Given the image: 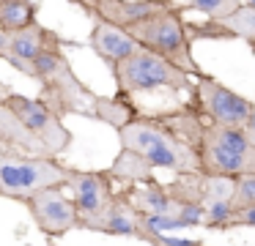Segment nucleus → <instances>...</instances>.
I'll return each mask as SVG.
<instances>
[{
  "label": "nucleus",
  "instance_id": "obj_1",
  "mask_svg": "<svg viewBox=\"0 0 255 246\" xmlns=\"http://www.w3.org/2000/svg\"><path fill=\"white\" fill-rule=\"evenodd\" d=\"M203 131V115L192 104L162 115H137L132 123L118 129L121 153L107 175L140 186L154 183V169H170L176 178L200 172Z\"/></svg>",
  "mask_w": 255,
  "mask_h": 246
},
{
  "label": "nucleus",
  "instance_id": "obj_2",
  "mask_svg": "<svg viewBox=\"0 0 255 246\" xmlns=\"http://www.w3.org/2000/svg\"><path fill=\"white\" fill-rule=\"evenodd\" d=\"M30 77L41 82L39 101H44L61 120L63 115L94 118V104L99 96L80 82V77L72 71L69 58L63 55V49H52V52L39 55L30 66Z\"/></svg>",
  "mask_w": 255,
  "mask_h": 246
},
{
  "label": "nucleus",
  "instance_id": "obj_3",
  "mask_svg": "<svg viewBox=\"0 0 255 246\" xmlns=\"http://www.w3.org/2000/svg\"><path fill=\"white\" fill-rule=\"evenodd\" d=\"M200 175L206 178H242L255 175V142L247 129L206 123L200 142Z\"/></svg>",
  "mask_w": 255,
  "mask_h": 246
},
{
  "label": "nucleus",
  "instance_id": "obj_4",
  "mask_svg": "<svg viewBox=\"0 0 255 246\" xmlns=\"http://www.w3.org/2000/svg\"><path fill=\"white\" fill-rule=\"evenodd\" d=\"M134 36V41L143 49L159 55V58L170 60L176 69H181L184 74L195 77V80H203L206 71L195 63L192 55V38L187 30V19L181 16V11L176 8V3L167 11H162L159 16L137 25L134 30H129Z\"/></svg>",
  "mask_w": 255,
  "mask_h": 246
},
{
  "label": "nucleus",
  "instance_id": "obj_5",
  "mask_svg": "<svg viewBox=\"0 0 255 246\" xmlns=\"http://www.w3.org/2000/svg\"><path fill=\"white\" fill-rule=\"evenodd\" d=\"M113 77L121 96H137V93H154V90H173V93H189L195 96L192 77L159 55L140 47L132 58L113 66Z\"/></svg>",
  "mask_w": 255,
  "mask_h": 246
},
{
  "label": "nucleus",
  "instance_id": "obj_6",
  "mask_svg": "<svg viewBox=\"0 0 255 246\" xmlns=\"http://www.w3.org/2000/svg\"><path fill=\"white\" fill-rule=\"evenodd\" d=\"M72 172L74 169L58 164L55 159H33L0 151V197L28 202L39 191L69 186Z\"/></svg>",
  "mask_w": 255,
  "mask_h": 246
},
{
  "label": "nucleus",
  "instance_id": "obj_7",
  "mask_svg": "<svg viewBox=\"0 0 255 246\" xmlns=\"http://www.w3.org/2000/svg\"><path fill=\"white\" fill-rule=\"evenodd\" d=\"M192 104L209 123L214 126H231V129H250L255 120V101L239 96L220 80L206 74L203 80L195 82V96Z\"/></svg>",
  "mask_w": 255,
  "mask_h": 246
},
{
  "label": "nucleus",
  "instance_id": "obj_8",
  "mask_svg": "<svg viewBox=\"0 0 255 246\" xmlns=\"http://www.w3.org/2000/svg\"><path fill=\"white\" fill-rule=\"evenodd\" d=\"M6 107L14 109V115L39 137V142L47 148L50 156H58V153H63L69 145H72V131L63 126V120L58 118L44 101L14 93V96L6 101Z\"/></svg>",
  "mask_w": 255,
  "mask_h": 246
},
{
  "label": "nucleus",
  "instance_id": "obj_9",
  "mask_svg": "<svg viewBox=\"0 0 255 246\" xmlns=\"http://www.w3.org/2000/svg\"><path fill=\"white\" fill-rule=\"evenodd\" d=\"M77 227L105 233V235H127V238H140V241L154 244V233L145 224V216L129 202V197L124 191L113 197V202L102 213H96L91 219H80Z\"/></svg>",
  "mask_w": 255,
  "mask_h": 246
},
{
  "label": "nucleus",
  "instance_id": "obj_10",
  "mask_svg": "<svg viewBox=\"0 0 255 246\" xmlns=\"http://www.w3.org/2000/svg\"><path fill=\"white\" fill-rule=\"evenodd\" d=\"M28 211L33 216L36 227L50 238H61L69 230H74L80 224V211L74 205L72 197L61 194V189H47L33 194L28 202Z\"/></svg>",
  "mask_w": 255,
  "mask_h": 246
},
{
  "label": "nucleus",
  "instance_id": "obj_11",
  "mask_svg": "<svg viewBox=\"0 0 255 246\" xmlns=\"http://www.w3.org/2000/svg\"><path fill=\"white\" fill-rule=\"evenodd\" d=\"M61 44L63 41H61L58 33H52V30H47L44 25L33 22L30 27H22V30L8 33L6 49H3L0 58L6 60V63H11L14 69H19L22 74L30 77V66H33V60L39 58V55H44V52L61 49Z\"/></svg>",
  "mask_w": 255,
  "mask_h": 246
},
{
  "label": "nucleus",
  "instance_id": "obj_12",
  "mask_svg": "<svg viewBox=\"0 0 255 246\" xmlns=\"http://www.w3.org/2000/svg\"><path fill=\"white\" fill-rule=\"evenodd\" d=\"M173 3L167 0H96V3H83L85 11L96 14L99 22L116 25L121 30H134L137 25L159 16Z\"/></svg>",
  "mask_w": 255,
  "mask_h": 246
},
{
  "label": "nucleus",
  "instance_id": "obj_13",
  "mask_svg": "<svg viewBox=\"0 0 255 246\" xmlns=\"http://www.w3.org/2000/svg\"><path fill=\"white\" fill-rule=\"evenodd\" d=\"M69 189H72V200L80 211V219H91L102 213L116 197L113 194V178L107 172H99V169H94V172L74 169Z\"/></svg>",
  "mask_w": 255,
  "mask_h": 246
},
{
  "label": "nucleus",
  "instance_id": "obj_14",
  "mask_svg": "<svg viewBox=\"0 0 255 246\" xmlns=\"http://www.w3.org/2000/svg\"><path fill=\"white\" fill-rule=\"evenodd\" d=\"M91 47L99 55L102 60H107L110 66L121 63V60L132 58L140 49V44L134 41V36L129 30H121L116 25H107V22L96 19L94 30H91Z\"/></svg>",
  "mask_w": 255,
  "mask_h": 246
},
{
  "label": "nucleus",
  "instance_id": "obj_15",
  "mask_svg": "<svg viewBox=\"0 0 255 246\" xmlns=\"http://www.w3.org/2000/svg\"><path fill=\"white\" fill-rule=\"evenodd\" d=\"M124 194H127L129 202H132V205L137 208L143 216H148V219L151 216H176V213L184 208L181 202L167 191V186L159 183V180L132 186V189H127Z\"/></svg>",
  "mask_w": 255,
  "mask_h": 246
},
{
  "label": "nucleus",
  "instance_id": "obj_16",
  "mask_svg": "<svg viewBox=\"0 0 255 246\" xmlns=\"http://www.w3.org/2000/svg\"><path fill=\"white\" fill-rule=\"evenodd\" d=\"M94 118L105 120V123L116 126V129H124L127 123H132L134 118H137V112H134L132 101H129V96H99L94 104Z\"/></svg>",
  "mask_w": 255,
  "mask_h": 246
},
{
  "label": "nucleus",
  "instance_id": "obj_17",
  "mask_svg": "<svg viewBox=\"0 0 255 246\" xmlns=\"http://www.w3.org/2000/svg\"><path fill=\"white\" fill-rule=\"evenodd\" d=\"M36 22V5L28 0H0V30L14 33Z\"/></svg>",
  "mask_w": 255,
  "mask_h": 246
},
{
  "label": "nucleus",
  "instance_id": "obj_18",
  "mask_svg": "<svg viewBox=\"0 0 255 246\" xmlns=\"http://www.w3.org/2000/svg\"><path fill=\"white\" fill-rule=\"evenodd\" d=\"M222 27H225L233 38H242V41H247L250 47L255 49V8L247 0H242V5H239L228 19H222Z\"/></svg>",
  "mask_w": 255,
  "mask_h": 246
},
{
  "label": "nucleus",
  "instance_id": "obj_19",
  "mask_svg": "<svg viewBox=\"0 0 255 246\" xmlns=\"http://www.w3.org/2000/svg\"><path fill=\"white\" fill-rule=\"evenodd\" d=\"M242 5V0H189V3H176V8L181 11H200V14H206L209 19H228V16L233 14V11Z\"/></svg>",
  "mask_w": 255,
  "mask_h": 246
},
{
  "label": "nucleus",
  "instance_id": "obj_20",
  "mask_svg": "<svg viewBox=\"0 0 255 246\" xmlns=\"http://www.w3.org/2000/svg\"><path fill=\"white\" fill-rule=\"evenodd\" d=\"M244 208H255V175H242V178H236V189H233V213L244 211Z\"/></svg>",
  "mask_w": 255,
  "mask_h": 246
},
{
  "label": "nucleus",
  "instance_id": "obj_21",
  "mask_svg": "<svg viewBox=\"0 0 255 246\" xmlns=\"http://www.w3.org/2000/svg\"><path fill=\"white\" fill-rule=\"evenodd\" d=\"M236 227H255V208H244V211L231 213V219L220 230H236Z\"/></svg>",
  "mask_w": 255,
  "mask_h": 246
},
{
  "label": "nucleus",
  "instance_id": "obj_22",
  "mask_svg": "<svg viewBox=\"0 0 255 246\" xmlns=\"http://www.w3.org/2000/svg\"><path fill=\"white\" fill-rule=\"evenodd\" d=\"M247 134H250V140L255 142V120H253V126H250V129H247Z\"/></svg>",
  "mask_w": 255,
  "mask_h": 246
},
{
  "label": "nucleus",
  "instance_id": "obj_23",
  "mask_svg": "<svg viewBox=\"0 0 255 246\" xmlns=\"http://www.w3.org/2000/svg\"><path fill=\"white\" fill-rule=\"evenodd\" d=\"M247 3H250V5H253V8H255V0H247Z\"/></svg>",
  "mask_w": 255,
  "mask_h": 246
},
{
  "label": "nucleus",
  "instance_id": "obj_24",
  "mask_svg": "<svg viewBox=\"0 0 255 246\" xmlns=\"http://www.w3.org/2000/svg\"><path fill=\"white\" fill-rule=\"evenodd\" d=\"M0 151H6V148H3V145H0ZM6 153H8V151H6Z\"/></svg>",
  "mask_w": 255,
  "mask_h": 246
},
{
  "label": "nucleus",
  "instance_id": "obj_25",
  "mask_svg": "<svg viewBox=\"0 0 255 246\" xmlns=\"http://www.w3.org/2000/svg\"><path fill=\"white\" fill-rule=\"evenodd\" d=\"M195 246H203V244H195Z\"/></svg>",
  "mask_w": 255,
  "mask_h": 246
}]
</instances>
